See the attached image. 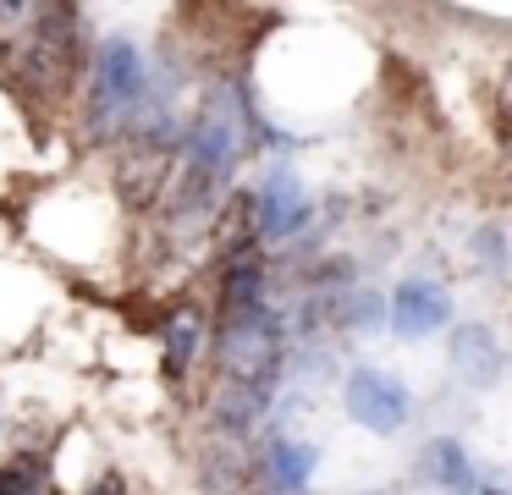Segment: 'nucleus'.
Returning <instances> with one entry per match:
<instances>
[{
    "label": "nucleus",
    "mask_w": 512,
    "mask_h": 495,
    "mask_svg": "<svg viewBox=\"0 0 512 495\" xmlns=\"http://www.w3.org/2000/svg\"><path fill=\"white\" fill-rule=\"evenodd\" d=\"M254 308H265V275H259L254 253H232V264H226V281H221V314L237 319V314H254Z\"/></svg>",
    "instance_id": "1a4fd4ad"
},
{
    "label": "nucleus",
    "mask_w": 512,
    "mask_h": 495,
    "mask_svg": "<svg viewBox=\"0 0 512 495\" xmlns=\"http://www.w3.org/2000/svg\"><path fill=\"white\" fill-rule=\"evenodd\" d=\"M199 347H204L199 319H193V314H177V319L166 325V369H171V374H182V369L193 363V352H199Z\"/></svg>",
    "instance_id": "ddd939ff"
},
{
    "label": "nucleus",
    "mask_w": 512,
    "mask_h": 495,
    "mask_svg": "<svg viewBox=\"0 0 512 495\" xmlns=\"http://www.w3.org/2000/svg\"><path fill=\"white\" fill-rule=\"evenodd\" d=\"M391 330L397 336H408V341H419V336H430V330H441L446 319H452V297H446V286H435V281H402L397 292H391Z\"/></svg>",
    "instance_id": "39448f33"
},
{
    "label": "nucleus",
    "mask_w": 512,
    "mask_h": 495,
    "mask_svg": "<svg viewBox=\"0 0 512 495\" xmlns=\"http://www.w3.org/2000/svg\"><path fill=\"white\" fill-rule=\"evenodd\" d=\"M89 495H122V479H100V484H94Z\"/></svg>",
    "instance_id": "2eb2a0df"
},
{
    "label": "nucleus",
    "mask_w": 512,
    "mask_h": 495,
    "mask_svg": "<svg viewBox=\"0 0 512 495\" xmlns=\"http://www.w3.org/2000/svg\"><path fill=\"white\" fill-rule=\"evenodd\" d=\"M309 473H314V446H303V440H276L270 446V484L281 495H298L309 484Z\"/></svg>",
    "instance_id": "9d476101"
},
{
    "label": "nucleus",
    "mask_w": 512,
    "mask_h": 495,
    "mask_svg": "<svg viewBox=\"0 0 512 495\" xmlns=\"http://www.w3.org/2000/svg\"><path fill=\"white\" fill-rule=\"evenodd\" d=\"M265 402H270V391H254V385H226V391L215 396V418H221L232 435H243V429L259 424Z\"/></svg>",
    "instance_id": "9b49d317"
},
{
    "label": "nucleus",
    "mask_w": 512,
    "mask_h": 495,
    "mask_svg": "<svg viewBox=\"0 0 512 495\" xmlns=\"http://www.w3.org/2000/svg\"><path fill=\"white\" fill-rule=\"evenodd\" d=\"M243 154V105L232 88H215V99L204 105V116L193 121V154H188V209L210 204L215 187L226 182V171Z\"/></svg>",
    "instance_id": "f257e3e1"
},
{
    "label": "nucleus",
    "mask_w": 512,
    "mask_h": 495,
    "mask_svg": "<svg viewBox=\"0 0 512 495\" xmlns=\"http://www.w3.org/2000/svg\"><path fill=\"white\" fill-rule=\"evenodd\" d=\"M50 490V462L45 457H12L0 468V495H45Z\"/></svg>",
    "instance_id": "f8f14e48"
},
{
    "label": "nucleus",
    "mask_w": 512,
    "mask_h": 495,
    "mask_svg": "<svg viewBox=\"0 0 512 495\" xmlns=\"http://www.w3.org/2000/svg\"><path fill=\"white\" fill-rule=\"evenodd\" d=\"M221 369L226 385H254V391H270L281 369V325L270 319V308H254V314L226 319L221 330Z\"/></svg>",
    "instance_id": "7ed1b4c3"
},
{
    "label": "nucleus",
    "mask_w": 512,
    "mask_h": 495,
    "mask_svg": "<svg viewBox=\"0 0 512 495\" xmlns=\"http://www.w3.org/2000/svg\"><path fill=\"white\" fill-rule=\"evenodd\" d=\"M474 248L485 253V259H479V264H485V270H496V275H501V231H496V226L474 231Z\"/></svg>",
    "instance_id": "4468645a"
},
{
    "label": "nucleus",
    "mask_w": 512,
    "mask_h": 495,
    "mask_svg": "<svg viewBox=\"0 0 512 495\" xmlns=\"http://www.w3.org/2000/svg\"><path fill=\"white\" fill-rule=\"evenodd\" d=\"M342 407H347L353 424L369 429V435H397V429L408 424V391H402V380H391V374H380V369L347 374Z\"/></svg>",
    "instance_id": "20e7f679"
},
{
    "label": "nucleus",
    "mask_w": 512,
    "mask_h": 495,
    "mask_svg": "<svg viewBox=\"0 0 512 495\" xmlns=\"http://www.w3.org/2000/svg\"><path fill=\"white\" fill-rule=\"evenodd\" d=\"M452 374L468 391H490L501 380V347L490 325H463L452 336Z\"/></svg>",
    "instance_id": "0eeeda50"
},
{
    "label": "nucleus",
    "mask_w": 512,
    "mask_h": 495,
    "mask_svg": "<svg viewBox=\"0 0 512 495\" xmlns=\"http://www.w3.org/2000/svg\"><path fill=\"white\" fill-rule=\"evenodd\" d=\"M149 99V72L133 39H105L100 61H94V88H89V127L100 138L122 132L133 110Z\"/></svg>",
    "instance_id": "f03ea898"
},
{
    "label": "nucleus",
    "mask_w": 512,
    "mask_h": 495,
    "mask_svg": "<svg viewBox=\"0 0 512 495\" xmlns=\"http://www.w3.org/2000/svg\"><path fill=\"white\" fill-rule=\"evenodd\" d=\"M419 473L435 484V490H446V495H479V479H474V468H468V451L457 446L452 435H441V440L424 446Z\"/></svg>",
    "instance_id": "6e6552de"
},
{
    "label": "nucleus",
    "mask_w": 512,
    "mask_h": 495,
    "mask_svg": "<svg viewBox=\"0 0 512 495\" xmlns=\"http://www.w3.org/2000/svg\"><path fill=\"white\" fill-rule=\"evenodd\" d=\"M254 226H259V237H270V242H281V237H292V231H303V220H309V198H303V182L292 171H270L265 176V187H259V198H254Z\"/></svg>",
    "instance_id": "423d86ee"
}]
</instances>
